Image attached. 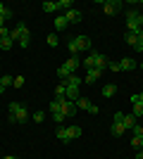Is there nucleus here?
<instances>
[{
    "mask_svg": "<svg viewBox=\"0 0 143 159\" xmlns=\"http://www.w3.org/2000/svg\"><path fill=\"white\" fill-rule=\"evenodd\" d=\"M81 64L86 66V69H100V71H105L110 62H107V57H105L102 52H98V50H91V52L86 55V60H83Z\"/></svg>",
    "mask_w": 143,
    "mask_h": 159,
    "instance_id": "obj_1",
    "label": "nucleus"
},
{
    "mask_svg": "<svg viewBox=\"0 0 143 159\" xmlns=\"http://www.w3.org/2000/svg\"><path fill=\"white\" fill-rule=\"evenodd\" d=\"M10 121H14V124H26L29 121V109L24 102H10Z\"/></svg>",
    "mask_w": 143,
    "mask_h": 159,
    "instance_id": "obj_2",
    "label": "nucleus"
},
{
    "mask_svg": "<svg viewBox=\"0 0 143 159\" xmlns=\"http://www.w3.org/2000/svg\"><path fill=\"white\" fill-rule=\"evenodd\" d=\"M126 31H131V33H138L143 29V14H141V10H126Z\"/></svg>",
    "mask_w": 143,
    "mask_h": 159,
    "instance_id": "obj_3",
    "label": "nucleus"
},
{
    "mask_svg": "<svg viewBox=\"0 0 143 159\" xmlns=\"http://www.w3.org/2000/svg\"><path fill=\"white\" fill-rule=\"evenodd\" d=\"M67 48H69V55L74 57V55L81 52V50H91V38L88 36H76V38H72L67 43Z\"/></svg>",
    "mask_w": 143,
    "mask_h": 159,
    "instance_id": "obj_4",
    "label": "nucleus"
},
{
    "mask_svg": "<svg viewBox=\"0 0 143 159\" xmlns=\"http://www.w3.org/2000/svg\"><path fill=\"white\" fill-rule=\"evenodd\" d=\"M119 10H122V2H119V0H107V2H102V12L107 14V17H115Z\"/></svg>",
    "mask_w": 143,
    "mask_h": 159,
    "instance_id": "obj_5",
    "label": "nucleus"
},
{
    "mask_svg": "<svg viewBox=\"0 0 143 159\" xmlns=\"http://www.w3.org/2000/svg\"><path fill=\"white\" fill-rule=\"evenodd\" d=\"M62 114H64V119H72L76 114V102H72V100H62Z\"/></svg>",
    "mask_w": 143,
    "mask_h": 159,
    "instance_id": "obj_6",
    "label": "nucleus"
},
{
    "mask_svg": "<svg viewBox=\"0 0 143 159\" xmlns=\"http://www.w3.org/2000/svg\"><path fill=\"white\" fill-rule=\"evenodd\" d=\"M26 33H29V26L24 24V21H21V24H17V26H14L12 31H10V38H12L14 43H17V40H19L21 36H26Z\"/></svg>",
    "mask_w": 143,
    "mask_h": 159,
    "instance_id": "obj_7",
    "label": "nucleus"
},
{
    "mask_svg": "<svg viewBox=\"0 0 143 159\" xmlns=\"http://www.w3.org/2000/svg\"><path fill=\"white\" fill-rule=\"evenodd\" d=\"M81 17H83V14L79 12L76 7H72L69 12H64V19H67V24H79V21H81Z\"/></svg>",
    "mask_w": 143,
    "mask_h": 159,
    "instance_id": "obj_8",
    "label": "nucleus"
},
{
    "mask_svg": "<svg viewBox=\"0 0 143 159\" xmlns=\"http://www.w3.org/2000/svg\"><path fill=\"white\" fill-rule=\"evenodd\" d=\"M79 66H81V60H79V57H76V55H74V57H69V60L64 62V69H67L69 74H74L76 69H79Z\"/></svg>",
    "mask_w": 143,
    "mask_h": 159,
    "instance_id": "obj_9",
    "label": "nucleus"
},
{
    "mask_svg": "<svg viewBox=\"0 0 143 159\" xmlns=\"http://www.w3.org/2000/svg\"><path fill=\"white\" fill-rule=\"evenodd\" d=\"M138 62H134L131 57H124V60H119V69L122 71H131V69H136Z\"/></svg>",
    "mask_w": 143,
    "mask_h": 159,
    "instance_id": "obj_10",
    "label": "nucleus"
},
{
    "mask_svg": "<svg viewBox=\"0 0 143 159\" xmlns=\"http://www.w3.org/2000/svg\"><path fill=\"white\" fill-rule=\"evenodd\" d=\"M102 76L100 69H86V83H93V81H98Z\"/></svg>",
    "mask_w": 143,
    "mask_h": 159,
    "instance_id": "obj_11",
    "label": "nucleus"
},
{
    "mask_svg": "<svg viewBox=\"0 0 143 159\" xmlns=\"http://www.w3.org/2000/svg\"><path fill=\"white\" fill-rule=\"evenodd\" d=\"M124 131H126V128L122 126V121H112V126H110V133H112V135H124Z\"/></svg>",
    "mask_w": 143,
    "mask_h": 159,
    "instance_id": "obj_12",
    "label": "nucleus"
},
{
    "mask_svg": "<svg viewBox=\"0 0 143 159\" xmlns=\"http://www.w3.org/2000/svg\"><path fill=\"white\" fill-rule=\"evenodd\" d=\"M55 135H57V140H62V143H69V135H67V126H64V124H62V126H57Z\"/></svg>",
    "mask_w": 143,
    "mask_h": 159,
    "instance_id": "obj_13",
    "label": "nucleus"
},
{
    "mask_svg": "<svg viewBox=\"0 0 143 159\" xmlns=\"http://www.w3.org/2000/svg\"><path fill=\"white\" fill-rule=\"evenodd\" d=\"M122 126H124V128H134V126H136V116H134V114H124Z\"/></svg>",
    "mask_w": 143,
    "mask_h": 159,
    "instance_id": "obj_14",
    "label": "nucleus"
},
{
    "mask_svg": "<svg viewBox=\"0 0 143 159\" xmlns=\"http://www.w3.org/2000/svg\"><path fill=\"white\" fill-rule=\"evenodd\" d=\"M81 83H83V81L79 79V76H74V74H72V76H69V79L64 81V86H67V88H79Z\"/></svg>",
    "mask_w": 143,
    "mask_h": 159,
    "instance_id": "obj_15",
    "label": "nucleus"
},
{
    "mask_svg": "<svg viewBox=\"0 0 143 159\" xmlns=\"http://www.w3.org/2000/svg\"><path fill=\"white\" fill-rule=\"evenodd\" d=\"M64 95H67V86H64V83H57V86H55V100H64Z\"/></svg>",
    "mask_w": 143,
    "mask_h": 159,
    "instance_id": "obj_16",
    "label": "nucleus"
},
{
    "mask_svg": "<svg viewBox=\"0 0 143 159\" xmlns=\"http://www.w3.org/2000/svg\"><path fill=\"white\" fill-rule=\"evenodd\" d=\"M117 93V86L115 83H107V86H102V98H112Z\"/></svg>",
    "mask_w": 143,
    "mask_h": 159,
    "instance_id": "obj_17",
    "label": "nucleus"
},
{
    "mask_svg": "<svg viewBox=\"0 0 143 159\" xmlns=\"http://www.w3.org/2000/svg\"><path fill=\"white\" fill-rule=\"evenodd\" d=\"M67 26H69V24H67V19H64V14H60V17L55 19V29H57V31H64Z\"/></svg>",
    "mask_w": 143,
    "mask_h": 159,
    "instance_id": "obj_18",
    "label": "nucleus"
},
{
    "mask_svg": "<svg viewBox=\"0 0 143 159\" xmlns=\"http://www.w3.org/2000/svg\"><path fill=\"white\" fill-rule=\"evenodd\" d=\"M124 40H126V43H129L131 48H136V43H138V36H136V33H131V31H126V33H124Z\"/></svg>",
    "mask_w": 143,
    "mask_h": 159,
    "instance_id": "obj_19",
    "label": "nucleus"
},
{
    "mask_svg": "<svg viewBox=\"0 0 143 159\" xmlns=\"http://www.w3.org/2000/svg\"><path fill=\"white\" fill-rule=\"evenodd\" d=\"M64 98L72 100V102H76V100L81 98V95H79V88H67V95H64Z\"/></svg>",
    "mask_w": 143,
    "mask_h": 159,
    "instance_id": "obj_20",
    "label": "nucleus"
},
{
    "mask_svg": "<svg viewBox=\"0 0 143 159\" xmlns=\"http://www.w3.org/2000/svg\"><path fill=\"white\" fill-rule=\"evenodd\" d=\"M81 128H79V126H67V135H69V140H72V138H79V135H81Z\"/></svg>",
    "mask_w": 143,
    "mask_h": 159,
    "instance_id": "obj_21",
    "label": "nucleus"
},
{
    "mask_svg": "<svg viewBox=\"0 0 143 159\" xmlns=\"http://www.w3.org/2000/svg\"><path fill=\"white\" fill-rule=\"evenodd\" d=\"M14 83V76H10V74H5V76H0V86L2 88H10Z\"/></svg>",
    "mask_w": 143,
    "mask_h": 159,
    "instance_id": "obj_22",
    "label": "nucleus"
},
{
    "mask_svg": "<svg viewBox=\"0 0 143 159\" xmlns=\"http://www.w3.org/2000/svg\"><path fill=\"white\" fill-rule=\"evenodd\" d=\"M131 114H134L136 119H141V116H143V102H134V109H131Z\"/></svg>",
    "mask_w": 143,
    "mask_h": 159,
    "instance_id": "obj_23",
    "label": "nucleus"
},
{
    "mask_svg": "<svg viewBox=\"0 0 143 159\" xmlns=\"http://www.w3.org/2000/svg\"><path fill=\"white\" fill-rule=\"evenodd\" d=\"M41 7H43V12H57V2H50V0H45Z\"/></svg>",
    "mask_w": 143,
    "mask_h": 159,
    "instance_id": "obj_24",
    "label": "nucleus"
},
{
    "mask_svg": "<svg viewBox=\"0 0 143 159\" xmlns=\"http://www.w3.org/2000/svg\"><path fill=\"white\" fill-rule=\"evenodd\" d=\"M12 45H14V40L7 36V38H0V48L2 50H12Z\"/></svg>",
    "mask_w": 143,
    "mask_h": 159,
    "instance_id": "obj_25",
    "label": "nucleus"
},
{
    "mask_svg": "<svg viewBox=\"0 0 143 159\" xmlns=\"http://www.w3.org/2000/svg\"><path fill=\"white\" fill-rule=\"evenodd\" d=\"M60 10L69 12V10H72V0H60V2H57V12H60Z\"/></svg>",
    "mask_w": 143,
    "mask_h": 159,
    "instance_id": "obj_26",
    "label": "nucleus"
},
{
    "mask_svg": "<svg viewBox=\"0 0 143 159\" xmlns=\"http://www.w3.org/2000/svg\"><path fill=\"white\" fill-rule=\"evenodd\" d=\"M76 107H81V109H86V112H88V109H91V100L79 98V100H76Z\"/></svg>",
    "mask_w": 143,
    "mask_h": 159,
    "instance_id": "obj_27",
    "label": "nucleus"
},
{
    "mask_svg": "<svg viewBox=\"0 0 143 159\" xmlns=\"http://www.w3.org/2000/svg\"><path fill=\"white\" fill-rule=\"evenodd\" d=\"M0 17H5V19H12V10H10V7H5L2 2H0Z\"/></svg>",
    "mask_w": 143,
    "mask_h": 159,
    "instance_id": "obj_28",
    "label": "nucleus"
},
{
    "mask_svg": "<svg viewBox=\"0 0 143 159\" xmlns=\"http://www.w3.org/2000/svg\"><path fill=\"white\" fill-rule=\"evenodd\" d=\"M50 112H62V100H53V102H50Z\"/></svg>",
    "mask_w": 143,
    "mask_h": 159,
    "instance_id": "obj_29",
    "label": "nucleus"
},
{
    "mask_svg": "<svg viewBox=\"0 0 143 159\" xmlns=\"http://www.w3.org/2000/svg\"><path fill=\"white\" fill-rule=\"evenodd\" d=\"M17 43H19V48H29V43H31V33H26V36H21V38L17 40Z\"/></svg>",
    "mask_w": 143,
    "mask_h": 159,
    "instance_id": "obj_30",
    "label": "nucleus"
},
{
    "mask_svg": "<svg viewBox=\"0 0 143 159\" xmlns=\"http://www.w3.org/2000/svg\"><path fill=\"white\" fill-rule=\"evenodd\" d=\"M57 76H60V79H62V81H67V79H69V76H72V74H69V71H67V69H64V64H62V66H60V69H57Z\"/></svg>",
    "mask_w": 143,
    "mask_h": 159,
    "instance_id": "obj_31",
    "label": "nucleus"
},
{
    "mask_svg": "<svg viewBox=\"0 0 143 159\" xmlns=\"http://www.w3.org/2000/svg\"><path fill=\"white\" fill-rule=\"evenodd\" d=\"M131 131H134V138H141V140H143V126H141V124H136Z\"/></svg>",
    "mask_w": 143,
    "mask_h": 159,
    "instance_id": "obj_32",
    "label": "nucleus"
},
{
    "mask_svg": "<svg viewBox=\"0 0 143 159\" xmlns=\"http://www.w3.org/2000/svg\"><path fill=\"white\" fill-rule=\"evenodd\" d=\"M53 119L57 121V126H62V124L67 121V119H64V114H62V112H55V114H53Z\"/></svg>",
    "mask_w": 143,
    "mask_h": 159,
    "instance_id": "obj_33",
    "label": "nucleus"
},
{
    "mask_svg": "<svg viewBox=\"0 0 143 159\" xmlns=\"http://www.w3.org/2000/svg\"><path fill=\"white\" fill-rule=\"evenodd\" d=\"M45 40H48V45H50V48H57V36H55V33H50Z\"/></svg>",
    "mask_w": 143,
    "mask_h": 159,
    "instance_id": "obj_34",
    "label": "nucleus"
},
{
    "mask_svg": "<svg viewBox=\"0 0 143 159\" xmlns=\"http://www.w3.org/2000/svg\"><path fill=\"white\" fill-rule=\"evenodd\" d=\"M131 147H134V150H141V147H143V140L141 138H131Z\"/></svg>",
    "mask_w": 143,
    "mask_h": 159,
    "instance_id": "obj_35",
    "label": "nucleus"
},
{
    "mask_svg": "<svg viewBox=\"0 0 143 159\" xmlns=\"http://www.w3.org/2000/svg\"><path fill=\"white\" fill-rule=\"evenodd\" d=\"M107 69H110V71H115V74H119V71H122V69H119V62H110V64H107Z\"/></svg>",
    "mask_w": 143,
    "mask_h": 159,
    "instance_id": "obj_36",
    "label": "nucleus"
},
{
    "mask_svg": "<svg viewBox=\"0 0 143 159\" xmlns=\"http://www.w3.org/2000/svg\"><path fill=\"white\" fill-rule=\"evenodd\" d=\"M14 88H21L24 86V76H14V83H12Z\"/></svg>",
    "mask_w": 143,
    "mask_h": 159,
    "instance_id": "obj_37",
    "label": "nucleus"
},
{
    "mask_svg": "<svg viewBox=\"0 0 143 159\" xmlns=\"http://www.w3.org/2000/svg\"><path fill=\"white\" fill-rule=\"evenodd\" d=\"M43 119H45V114H43V112H36L34 114V121H36V124H41Z\"/></svg>",
    "mask_w": 143,
    "mask_h": 159,
    "instance_id": "obj_38",
    "label": "nucleus"
},
{
    "mask_svg": "<svg viewBox=\"0 0 143 159\" xmlns=\"http://www.w3.org/2000/svg\"><path fill=\"white\" fill-rule=\"evenodd\" d=\"M112 119H115V121H122V119H124V112H115V116H112Z\"/></svg>",
    "mask_w": 143,
    "mask_h": 159,
    "instance_id": "obj_39",
    "label": "nucleus"
},
{
    "mask_svg": "<svg viewBox=\"0 0 143 159\" xmlns=\"http://www.w3.org/2000/svg\"><path fill=\"white\" fill-rule=\"evenodd\" d=\"M5 24H7V19H5V17H0V29H5Z\"/></svg>",
    "mask_w": 143,
    "mask_h": 159,
    "instance_id": "obj_40",
    "label": "nucleus"
},
{
    "mask_svg": "<svg viewBox=\"0 0 143 159\" xmlns=\"http://www.w3.org/2000/svg\"><path fill=\"white\" fill-rule=\"evenodd\" d=\"M136 36H138V43H143V29H141V31L136 33Z\"/></svg>",
    "mask_w": 143,
    "mask_h": 159,
    "instance_id": "obj_41",
    "label": "nucleus"
},
{
    "mask_svg": "<svg viewBox=\"0 0 143 159\" xmlns=\"http://www.w3.org/2000/svg\"><path fill=\"white\" fill-rule=\"evenodd\" d=\"M136 159H143V150H138V152H136Z\"/></svg>",
    "mask_w": 143,
    "mask_h": 159,
    "instance_id": "obj_42",
    "label": "nucleus"
},
{
    "mask_svg": "<svg viewBox=\"0 0 143 159\" xmlns=\"http://www.w3.org/2000/svg\"><path fill=\"white\" fill-rule=\"evenodd\" d=\"M138 100H141V102H143V90H141V93H138Z\"/></svg>",
    "mask_w": 143,
    "mask_h": 159,
    "instance_id": "obj_43",
    "label": "nucleus"
},
{
    "mask_svg": "<svg viewBox=\"0 0 143 159\" xmlns=\"http://www.w3.org/2000/svg\"><path fill=\"white\" fill-rule=\"evenodd\" d=\"M2 159H14V157H12V154H7V157H2Z\"/></svg>",
    "mask_w": 143,
    "mask_h": 159,
    "instance_id": "obj_44",
    "label": "nucleus"
},
{
    "mask_svg": "<svg viewBox=\"0 0 143 159\" xmlns=\"http://www.w3.org/2000/svg\"><path fill=\"white\" fill-rule=\"evenodd\" d=\"M2 93H5V88H2V86H0V95H2Z\"/></svg>",
    "mask_w": 143,
    "mask_h": 159,
    "instance_id": "obj_45",
    "label": "nucleus"
},
{
    "mask_svg": "<svg viewBox=\"0 0 143 159\" xmlns=\"http://www.w3.org/2000/svg\"><path fill=\"white\" fill-rule=\"evenodd\" d=\"M138 66H141V71H143V62H141V64H138Z\"/></svg>",
    "mask_w": 143,
    "mask_h": 159,
    "instance_id": "obj_46",
    "label": "nucleus"
}]
</instances>
